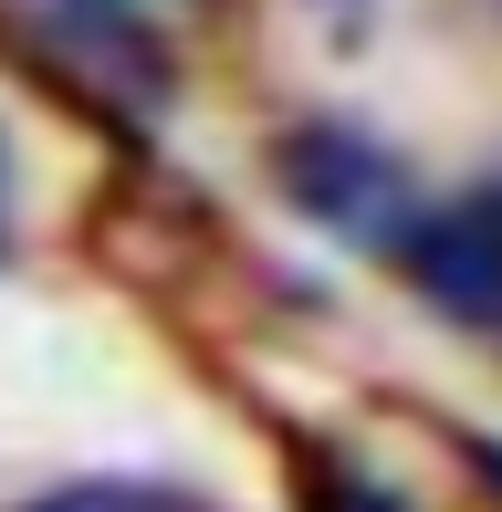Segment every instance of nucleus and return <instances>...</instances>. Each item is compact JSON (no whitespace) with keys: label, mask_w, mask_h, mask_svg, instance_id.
Here are the masks:
<instances>
[{"label":"nucleus","mask_w":502,"mask_h":512,"mask_svg":"<svg viewBox=\"0 0 502 512\" xmlns=\"http://www.w3.org/2000/svg\"><path fill=\"white\" fill-rule=\"evenodd\" d=\"M408 272H419V293L440 314L502 324V189L450 199L440 220H419V230H408Z\"/></svg>","instance_id":"nucleus-3"},{"label":"nucleus","mask_w":502,"mask_h":512,"mask_svg":"<svg viewBox=\"0 0 502 512\" xmlns=\"http://www.w3.org/2000/svg\"><path fill=\"white\" fill-rule=\"evenodd\" d=\"M32 512H178V502H157V492H53Z\"/></svg>","instance_id":"nucleus-4"},{"label":"nucleus","mask_w":502,"mask_h":512,"mask_svg":"<svg viewBox=\"0 0 502 512\" xmlns=\"http://www.w3.org/2000/svg\"><path fill=\"white\" fill-rule=\"evenodd\" d=\"M21 11L42 21V42H53L63 63L95 74V95H116V105H168V42L147 32L136 0H21Z\"/></svg>","instance_id":"nucleus-2"},{"label":"nucleus","mask_w":502,"mask_h":512,"mask_svg":"<svg viewBox=\"0 0 502 512\" xmlns=\"http://www.w3.org/2000/svg\"><path fill=\"white\" fill-rule=\"evenodd\" d=\"M471 471H482L492 492H502V439H471Z\"/></svg>","instance_id":"nucleus-5"},{"label":"nucleus","mask_w":502,"mask_h":512,"mask_svg":"<svg viewBox=\"0 0 502 512\" xmlns=\"http://www.w3.org/2000/svg\"><path fill=\"white\" fill-rule=\"evenodd\" d=\"M283 178H293V199H304L325 230H346V241H367V251H387V241L419 230L408 178L387 168L367 136H346V126H304V136L283 147Z\"/></svg>","instance_id":"nucleus-1"}]
</instances>
